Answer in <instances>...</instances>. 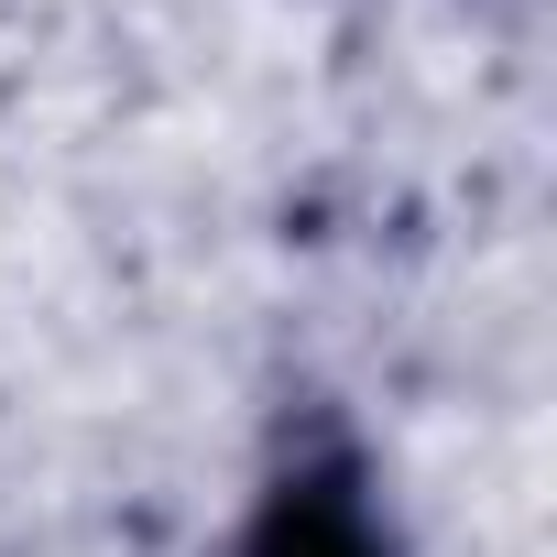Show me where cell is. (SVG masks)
<instances>
[{"instance_id": "obj_1", "label": "cell", "mask_w": 557, "mask_h": 557, "mask_svg": "<svg viewBox=\"0 0 557 557\" xmlns=\"http://www.w3.org/2000/svg\"><path fill=\"white\" fill-rule=\"evenodd\" d=\"M251 557H383V535H372V503L339 470H296L285 492L262 503Z\"/></svg>"}]
</instances>
